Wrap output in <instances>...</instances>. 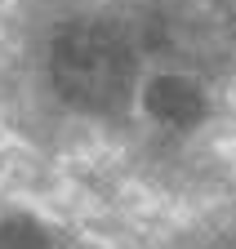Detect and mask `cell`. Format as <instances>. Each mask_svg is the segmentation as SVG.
<instances>
[{"label": "cell", "mask_w": 236, "mask_h": 249, "mask_svg": "<svg viewBox=\"0 0 236 249\" xmlns=\"http://www.w3.org/2000/svg\"><path fill=\"white\" fill-rule=\"evenodd\" d=\"M0 249H49V245H45V236L32 223H18L14 218V223L0 227Z\"/></svg>", "instance_id": "3"}, {"label": "cell", "mask_w": 236, "mask_h": 249, "mask_svg": "<svg viewBox=\"0 0 236 249\" xmlns=\"http://www.w3.org/2000/svg\"><path fill=\"white\" fill-rule=\"evenodd\" d=\"M147 111H152L161 124L187 129V124H196L205 116V103H200L196 85H187L179 76H161V80H152V89H147Z\"/></svg>", "instance_id": "2"}, {"label": "cell", "mask_w": 236, "mask_h": 249, "mask_svg": "<svg viewBox=\"0 0 236 249\" xmlns=\"http://www.w3.org/2000/svg\"><path fill=\"white\" fill-rule=\"evenodd\" d=\"M49 71L67 103L85 111H111L134 89V53L121 31L103 22H72L54 40Z\"/></svg>", "instance_id": "1"}]
</instances>
